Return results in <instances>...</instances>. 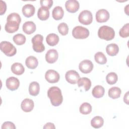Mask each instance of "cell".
<instances>
[{"label":"cell","mask_w":129,"mask_h":129,"mask_svg":"<svg viewBox=\"0 0 129 129\" xmlns=\"http://www.w3.org/2000/svg\"><path fill=\"white\" fill-rule=\"evenodd\" d=\"M12 73L17 75H22L25 71V68L22 63L19 62L14 63L11 66Z\"/></svg>","instance_id":"20"},{"label":"cell","mask_w":129,"mask_h":129,"mask_svg":"<svg viewBox=\"0 0 129 129\" xmlns=\"http://www.w3.org/2000/svg\"><path fill=\"white\" fill-rule=\"evenodd\" d=\"M46 41L49 46H53L58 43L59 37L55 33H50L46 36Z\"/></svg>","instance_id":"22"},{"label":"cell","mask_w":129,"mask_h":129,"mask_svg":"<svg viewBox=\"0 0 129 129\" xmlns=\"http://www.w3.org/2000/svg\"><path fill=\"white\" fill-rule=\"evenodd\" d=\"M59 74L53 70H49L46 71L45 74L46 80L50 83H55L58 82L59 80Z\"/></svg>","instance_id":"8"},{"label":"cell","mask_w":129,"mask_h":129,"mask_svg":"<svg viewBox=\"0 0 129 129\" xmlns=\"http://www.w3.org/2000/svg\"><path fill=\"white\" fill-rule=\"evenodd\" d=\"M1 10L0 14L1 15H2L5 13L7 10L6 4L5 2L3 1H1Z\"/></svg>","instance_id":"37"},{"label":"cell","mask_w":129,"mask_h":129,"mask_svg":"<svg viewBox=\"0 0 129 129\" xmlns=\"http://www.w3.org/2000/svg\"><path fill=\"white\" fill-rule=\"evenodd\" d=\"M25 64L30 69H35L38 64L37 59L33 56H29L26 59Z\"/></svg>","instance_id":"21"},{"label":"cell","mask_w":129,"mask_h":129,"mask_svg":"<svg viewBox=\"0 0 129 129\" xmlns=\"http://www.w3.org/2000/svg\"><path fill=\"white\" fill-rule=\"evenodd\" d=\"M58 54L56 50L51 49L47 51L45 54L46 61L49 63H54L58 58Z\"/></svg>","instance_id":"14"},{"label":"cell","mask_w":129,"mask_h":129,"mask_svg":"<svg viewBox=\"0 0 129 129\" xmlns=\"http://www.w3.org/2000/svg\"><path fill=\"white\" fill-rule=\"evenodd\" d=\"M109 18V13L105 9H100L96 13V20L99 23L107 21Z\"/></svg>","instance_id":"11"},{"label":"cell","mask_w":129,"mask_h":129,"mask_svg":"<svg viewBox=\"0 0 129 129\" xmlns=\"http://www.w3.org/2000/svg\"><path fill=\"white\" fill-rule=\"evenodd\" d=\"M104 123L103 118L99 116L94 117L91 120V124L92 127L95 128H98L102 126Z\"/></svg>","instance_id":"27"},{"label":"cell","mask_w":129,"mask_h":129,"mask_svg":"<svg viewBox=\"0 0 129 129\" xmlns=\"http://www.w3.org/2000/svg\"><path fill=\"white\" fill-rule=\"evenodd\" d=\"M121 93V90L119 87H113L108 90V96L112 99H116L120 97Z\"/></svg>","instance_id":"28"},{"label":"cell","mask_w":129,"mask_h":129,"mask_svg":"<svg viewBox=\"0 0 129 129\" xmlns=\"http://www.w3.org/2000/svg\"><path fill=\"white\" fill-rule=\"evenodd\" d=\"M123 101L127 104H128V92H127L124 95V98H123Z\"/></svg>","instance_id":"39"},{"label":"cell","mask_w":129,"mask_h":129,"mask_svg":"<svg viewBox=\"0 0 129 129\" xmlns=\"http://www.w3.org/2000/svg\"><path fill=\"white\" fill-rule=\"evenodd\" d=\"M7 21L5 26V30L9 33H13L19 29L21 18L18 13H13L8 15Z\"/></svg>","instance_id":"1"},{"label":"cell","mask_w":129,"mask_h":129,"mask_svg":"<svg viewBox=\"0 0 129 129\" xmlns=\"http://www.w3.org/2000/svg\"><path fill=\"white\" fill-rule=\"evenodd\" d=\"M34 106V103L33 101L29 98H26L24 99L21 104V107L23 111L26 112H28L31 111Z\"/></svg>","instance_id":"15"},{"label":"cell","mask_w":129,"mask_h":129,"mask_svg":"<svg viewBox=\"0 0 129 129\" xmlns=\"http://www.w3.org/2000/svg\"><path fill=\"white\" fill-rule=\"evenodd\" d=\"M77 83L79 87H83L84 90L86 91H88L91 86V82L88 78L83 77L79 78Z\"/></svg>","instance_id":"18"},{"label":"cell","mask_w":129,"mask_h":129,"mask_svg":"<svg viewBox=\"0 0 129 129\" xmlns=\"http://www.w3.org/2000/svg\"><path fill=\"white\" fill-rule=\"evenodd\" d=\"M35 7L31 4H26L22 8L23 14L27 18H30L33 16L35 13Z\"/></svg>","instance_id":"17"},{"label":"cell","mask_w":129,"mask_h":129,"mask_svg":"<svg viewBox=\"0 0 129 129\" xmlns=\"http://www.w3.org/2000/svg\"><path fill=\"white\" fill-rule=\"evenodd\" d=\"M94 58L95 61L100 64H103L106 63L107 58L104 53L102 52H97L95 54Z\"/></svg>","instance_id":"29"},{"label":"cell","mask_w":129,"mask_h":129,"mask_svg":"<svg viewBox=\"0 0 129 129\" xmlns=\"http://www.w3.org/2000/svg\"><path fill=\"white\" fill-rule=\"evenodd\" d=\"M47 96L50 100L51 104L58 106L62 102L63 97L60 89L56 86L50 87L47 91Z\"/></svg>","instance_id":"2"},{"label":"cell","mask_w":129,"mask_h":129,"mask_svg":"<svg viewBox=\"0 0 129 129\" xmlns=\"http://www.w3.org/2000/svg\"><path fill=\"white\" fill-rule=\"evenodd\" d=\"M40 91V86L39 84L37 82H31L29 86V92L30 95L36 96H37Z\"/></svg>","instance_id":"24"},{"label":"cell","mask_w":129,"mask_h":129,"mask_svg":"<svg viewBox=\"0 0 129 129\" xmlns=\"http://www.w3.org/2000/svg\"><path fill=\"white\" fill-rule=\"evenodd\" d=\"M105 92V89L102 86L97 85L95 86L92 91V95L96 98H100L103 96Z\"/></svg>","instance_id":"26"},{"label":"cell","mask_w":129,"mask_h":129,"mask_svg":"<svg viewBox=\"0 0 129 129\" xmlns=\"http://www.w3.org/2000/svg\"><path fill=\"white\" fill-rule=\"evenodd\" d=\"M37 16L38 18L41 21L46 20L49 16V9L43 7H40L38 10Z\"/></svg>","instance_id":"19"},{"label":"cell","mask_w":129,"mask_h":129,"mask_svg":"<svg viewBox=\"0 0 129 129\" xmlns=\"http://www.w3.org/2000/svg\"><path fill=\"white\" fill-rule=\"evenodd\" d=\"M72 35L76 39H85L89 36V31L86 28L77 26L73 29Z\"/></svg>","instance_id":"6"},{"label":"cell","mask_w":129,"mask_h":129,"mask_svg":"<svg viewBox=\"0 0 129 129\" xmlns=\"http://www.w3.org/2000/svg\"><path fill=\"white\" fill-rule=\"evenodd\" d=\"M43 128H55L54 124L51 122H47L46 123L44 126H43Z\"/></svg>","instance_id":"38"},{"label":"cell","mask_w":129,"mask_h":129,"mask_svg":"<svg viewBox=\"0 0 129 129\" xmlns=\"http://www.w3.org/2000/svg\"><path fill=\"white\" fill-rule=\"evenodd\" d=\"M129 24L127 23L125 24L119 30V34L120 37L122 38H126L129 35Z\"/></svg>","instance_id":"34"},{"label":"cell","mask_w":129,"mask_h":129,"mask_svg":"<svg viewBox=\"0 0 129 129\" xmlns=\"http://www.w3.org/2000/svg\"><path fill=\"white\" fill-rule=\"evenodd\" d=\"M2 128H12V129H15L16 126L13 122L11 121H6L2 125Z\"/></svg>","instance_id":"36"},{"label":"cell","mask_w":129,"mask_h":129,"mask_svg":"<svg viewBox=\"0 0 129 129\" xmlns=\"http://www.w3.org/2000/svg\"><path fill=\"white\" fill-rule=\"evenodd\" d=\"M33 49L36 52H42L45 50V46L43 44V37L40 34H36L32 38Z\"/></svg>","instance_id":"5"},{"label":"cell","mask_w":129,"mask_h":129,"mask_svg":"<svg viewBox=\"0 0 129 129\" xmlns=\"http://www.w3.org/2000/svg\"><path fill=\"white\" fill-rule=\"evenodd\" d=\"M64 15V11L61 7H55L52 12V16L55 20H59L63 18Z\"/></svg>","instance_id":"23"},{"label":"cell","mask_w":129,"mask_h":129,"mask_svg":"<svg viewBox=\"0 0 129 129\" xmlns=\"http://www.w3.org/2000/svg\"><path fill=\"white\" fill-rule=\"evenodd\" d=\"M78 20L80 23L83 25H89L93 21L92 14L91 12L88 10H84L80 13Z\"/></svg>","instance_id":"7"},{"label":"cell","mask_w":129,"mask_h":129,"mask_svg":"<svg viewBox=\"0 0 129 129\" xmlns=\"http://www.w3.org/2000/svg\"><path fill=\"white\" fill-rule=\"evenodd\" d=\"M98 37L106 41H109L113 39L115 36V32L114 29L108 26H102L100 27L98 31Z\"/></svg>","instance_id":"3"},{"label":"cell","mask_w":129,"mask_h":129,"mask_svg":"<svg viewBox=\"0 0 129 129\" xmlns=\"http://www.w3.org/2000/svg\"><path fill=\"white\" fill-rule=\"evenodd\" d=\"M57 29L59 33L63 36L68 34L69 32V28L68 25L65 23H61L57 27Z\"/></svg>","instance_id":"33"},{"label":"cell","mask_w":129,"mask_h":129,"mask_svg":"<svg viewBox=\"0 0 129 129\" xmlns=\"http://www.w3.org/2000/svg\"><path fill=\"white\" fill-rule=\"evenodd\" d=\"M19 85V80L16 77H11L6 80V86L10 90L15 91L17 90Z\"/></svg>","instance_id":"13"},{"label":"cell","mask_w":129,"mask_h":129,"mask_svg":"<svg viewBox=\"0 0 129 129\" xmlns=\"http://www.w3.org/2000/svg\"><path fill=\"white\" fill-rule=\"evenodd\" d=\"M79 68L82 73L84 74H88L93 70V64L91 60L85 59L79 63Z\"/></svg>","instance_id":"9"},{"label":"cell","mask_w":129,"mask_h":129,"mask_svg":"<svg viewBox=\"0 0 129 129\" xmlns=\"http://www.w3.org/2000/svg\"><path fill=\"white\" fill-rule=\"evenodd\" d=\"M79 110L80 113L83 114H88L90 113L92 111V106L90 103L84 102L80 106Z\"/></svg>","instance_id":"30"},{"label":"cell","mask_w":129,"mask_h":129,"mask_svg":"<svg viewBox=\"0 0 129 129\" xmlns=\"http://www.w3.org/2000/svg\"><path fill=\"white\" fill-rule=\"evenodd\" d=\"M65 7L67 11L71 13H74L78 11L80 4L77 1L68 0L66 2Z\"/></svg>","instance_id":"12"},{"label":"cell","mask_w":129,"mask_h":129,"mask_svg":"<svg viewBox=\"0 0 129 129\" xmlns=\"http://www.w3.org/2000/svg\"><path fill=\"white\" fill-rule=\"evenodd\" d=\"M22 29L25 33L27 34H31L35 31L36 27L33 22L27 21L23 24Z\"/></svg>","instance_id":"16"},{"label":"cell","mask_w":129,"mask_h":129,"mask_svg":"<svg viewBox=\"0 0 129 129\" xmlns=\"http://www.w3.org/2000/svg\"><path fill=\"white\" fill-rule=\"evenodd\" d=\"M117 75L114 72L108 73L106 77V82L109 85H113L115 84L117 81Z\"/></svg>","instance_id":"32"},{"label":"cell","mask_w":129,"mask_h":129,"mask_svg":"<svg viewBox=\"0 0 129 129\" xmlns=\"http://www.w3.org/2000/svg\"><path fill=\"white\" fill-rule=\"evenodd\" d=\"M106 51L110 56L116 55L119 51L118 46L115 43H111L107 45L106 47Z\"/></svg>","instance_id":"25"},{"label":"cell","mask_w":129,"mask_h":129,"mask_svg":"<svg viewBox=\"0 0 129 129\" xmlns=\"http://www.w3.org/2000/svg\"><path fill=\"white\" fill-rule=\"evenodd\" d=\"M0 49L5 55L8 56H13L17 52L15 46L9 41H2L0 43Z\"/></svg>","instance_id":"4"},{"label":"cell","mask_w":129,"mask_h":129,"mask_svg":"<svg viewBox=\"0 0 129 129\" xmlns=\"http://www.w3.org/2000/svg\"><path fill=\"white\" fill-rule=\"evenodd\" d=\"M13 40L15 43L18 45L24 44L26 42V37L22 34H17L14 36Z\"/></svg>","instance_id":"31"},{"label":"cell","mask_w":129,"mask_h":129,"mask_svg":"<svg viewBox=\"0 0 129 129\" xmlns=\"http://www.w3.org/2000/svg\"><path fill=\"white\" fill-rule=\"evenodd\" d=\"M65 78L68 83L71 84H75L79 79L80 75L76 71L70 70L66 73Z\"/></svg>","instance_id":"10"},{"label":"cell","mask_w":129,"mask_h":129,"mask_svg":"<svg viewBox=\"0 0 129 129\" xmlns=\"http://www.w3.org/2000/svg\"><path fill=\"white\" fill-rule=\"evenodd\" d=\"M41 7H45L48 9H50L53 4V1L52 0H43L40 2Z\"/></svg>","instance_id":"35"}]
</instances>
